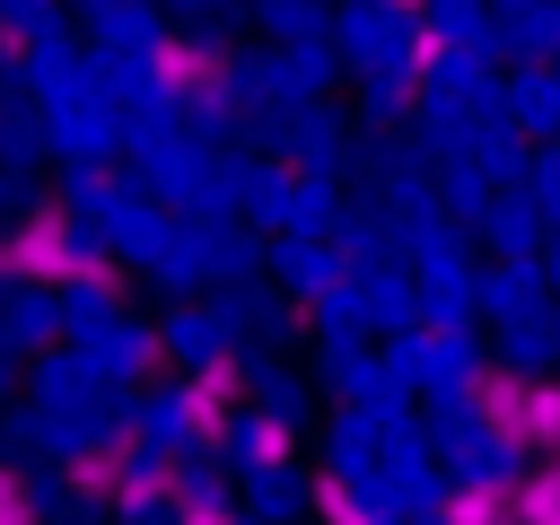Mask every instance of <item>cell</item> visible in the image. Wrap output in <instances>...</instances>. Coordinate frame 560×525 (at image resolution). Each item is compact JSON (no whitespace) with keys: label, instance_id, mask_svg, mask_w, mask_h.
<instances>
[{"label":"cell","instance_id":"cell-1","mask_svg":"<svg viewBox=\"0 0 560 525\" xmlns=\"http://www.w3.org/2000/svg\"><path fill=\"white\" fill-rule=\"evenodd\" d=\"M481 420L499 429V446L551 455L560 446V385H542V376H481Z\"/></svg>","mask_w":560,"mask_h":525},{"label":"cell","instance_id":"cell-2","mask_svg":"<svg viewBox=\"0 0 560 525\" xmlns=\"http://www.w3.org/2000/svg\"><path fill=\"white\" fill-rule=\"evenodd\" d=\"M245 394V368H210V376H192V429H228V402Z\"/></svg>","mask_w":560,"mask_h":525},{"label":"cell","instance_id":"cell-3","mask_svg":"<svg viewBox=\"0 0 560 525\" xmlns=\"http://www.w3.org/2000/svg\"><path fill=\"white\" fill-rule=\"evenodd\" d=\"M508 516H516V525H560V472H534V481L508 499Z\"/></svg>","mask_w":560,"mask_h":525},{"label":"cell","instance_id":"cell-4","mask_svg":"<svg viewBox=\"0 0 560 525\" xmlns=\"http://www.w3.org/2000/svg\"><path fill=\"white\" fill-rule=\"evenodd\" d=\"M315 516H324V525H376L368 499H359L350 481H315Z\"/></svg>","mask_w":560,"mask_h":525},{"label":"cell","instance_id":"cell-5","mask_svg":"<svg viewBox=\"0 0 560 525\" xmlns=\"http://www.w3.org/2000/svg\"><path fill=\"white\" fill-rule=\"evenodd\" d=\"M446 525H508V499L499 490H455L446 499Z\"/></svg>","mask_w":560,"mask_h":525},{"label":"cell","instance_id":"cell-6","mask_svg":"<svg viewBox=\"0 0 560 525\" xmlns=\"http://www.w3.org/2000/svg\"><path fill=\"white\" fill-rule=\"evenodd\" d=\"M26 262H35V271H70V262H61V245H52V228H35V236H26Z\"/></svg>","mask_w":560,"mask_h":525},{"label":"cell","instance_id":"cell-7","mask_svg":"<svg viewBox=\"0 0 560 525\" xmlns=\"http://www.w3.org/2000/svg\"><path fill=\"white\" fill-rule=\"evenodd\" d=\"M289 455V429H254V464H280Z\"/></svg>","mask_w":560,"mask_h":525},{"label":"cell","instance_id":"cell-8","mask_svg":"<svg viewBox=\"0 0 560 525\" xmlns=\"http://www.w3.org/2000/svg\"><path fill=\"white\" fill-rule=\"evenodd\" d=\"M0 525H26V490H18L9 472H0Z\"/></svg>","mask_w":560,"mask_h":525},{"label":"cell","instance_id":"cell-9","mask_svg":"<svg viewBox=\"0 0 560 525\" xmlns=\"http://www.w3.org/2000/svg\"><path fill=\"white\" fill-rule=\"evenodd\" d=\"M184 525H228V516H219L210 499H192V508H184Z\"/></svg>","mask_w":560,"mask_h":525}]
</instances>
